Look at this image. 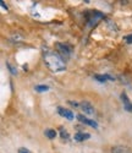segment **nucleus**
<instances>
[{
  "instance_id": "1",
  "label": "nucleus",
  "mask_w": 132,
  "mask_h": 153,
  "mask_svg": "<svg viewBox=\"0 0 132 153\" xmlns=\"http://www.w3.org/2000/svg\"><path fill=\"white\" fill-rule=\"evenodd\" d=\"M44 61H45V65H47L53 72H60L66 69L64 60L55 53L50 52V53L44 54Z\"/></svg>"
},
{
  "instance_id": "4",
  "label": "nucleus",
  "mask_w": 132,
  "mask_h": 153,
  "mask_svg": "<svg viewBox=\"0 0 132 153\" xmlns=\"http://www.w3.org/2000/svg\"><path fill=\"white\" fill-rule=\"evenodd\" d=\"M56 49H58L61 54L66 55V57H70V54H71V48L69 47V45H66V44L58 43V44H56Z\"/></svg>"
},
{
  "instance_id": "16",
  "label": "nucleus",
  "mask_w": 132,
  "mask_h": 153,
  "mask_svg": "<svg viewBox=\"0 0 132 153\" xmlns=\"http://www.w3.org/2000/svg\"><path fill=\"white\" fill-rule=\"evenodd\" d=\"M69 103L71 105H74V106H78V103H76V102H74V100H69Z\"/></svg>"
},
{
  "instance_id": "17",
  "label": "nucleus",
  "mask_w": 132,
  "mask_h": 153,
  "mask_svg": "<svg viewBox=\"0 0 132 153\" xmlns=\"http://www.w3.org/2000/svg\"><path fill=\"white\" fill-rule=\"evenodd\" d=\"M1 6H3L4 9H6V10H7V6H5V3H4V1H1Z\"/></svg>"
},
{
  "instance_id": "6",
  "label": "nucleus",
  "mask_w": 132,
  "mask_h": 153,
  "mask_svg": "<svg viewBox=\"0 0 132 153\" xmlns=\"http://www.w3.org/2000/svg\"><path fill=\"white\" fill-rule=\"evenodd\" d=\"M121 99H122V102H124L125 109L127 110V112L132 113V104H131V102H130V99H129V97H127L125 93H122V94H121Z\"/></svg>"
},
{
  "instance_id": "14",
  "label": "nucleus",
  "mask_w": 132,
  "mask_h": 153,
  "mask_svg": "<svg viewBox=\"0 0 132 153\" xmlns=\"http://www.w3.org/2000/svg\"><path fill=\"white\" fill-rule=\"evenodd\" d=\"M124 39H125V42H126V43L132 44V34H130V36H126Z\"/></svg>"
},
{
  "instance_id": "12",
  "label": "nucleus",
  "mask_w": 132,
  "mask_h": 153,
  "mask_svg": "<svg viewBox=\"0 0 132 153\" xmlns=\"http://www.w3.org/2000/svg\"><path fill=\"white\" fill-rule=\"evenodd\" d=\"M61 138H62V140H64V138H65V140L69 138V133H67V131H66V130H64V129H61Z\"/></svg>"
},
{
  "instance_id": "9",
  "label": "nucleus",
  "mask_w": 132,
  "mask_h": 153,
  "mask_svg": "<svg viewBox=\"0 0 132 153\" xmlns=\"http://www.w3.org/2000/svg\"><path fill=\"white\" fill-rule=\"evenodd\" d=\"M44 135L47 136L48 138L53 140V138H55V136H56V131H55V130H53V129H47L44 131Z\"/></svg>"
},
{
  "instance_id": "11",
  "label": "nucleus",
  "mask_w": 132,
  "mask_h": 153,
  "mask_svg": "<svg viewBox=\"0 0 132 153\" xmlns=\"http://www.w3.org/2000/svg\"><path fill=\"white\" fill-rule=\"evenodd\" d=\"M49 90V86H36V91L37 92H47Z\"/></svg>"
},
{
  "instance_id": "13",
  "label": "nucleus",
  "mask_w": 132,
  "mask_h": 153,
  "mask_svg": "<svg viewBox=\"0 0 132 153\" xmlns=\"http://www.w3.org/2000/svg\"><path fill=\"white\" fill-rule=\"evenodd\" d=\"M7 66H9V69H10V71H11V73H13V75H16V73H17V70H16V69H15V67H13V66H12V65H11V64H7Z\"/></svg>"
},
{
  "instance_id": "8",
  "label": "nucleus",
  "mask_w": 132,
  "mask_h": 153,
  "mask_svg": "<svg viewBox=\"0 0 132 153\" xmlns=\"http://www.w3.org/2000/svg\"><path fill=\"white\" fill-rule=\"evenodd\" d=\"M111 153H132L127 147L124 146H116V147H113Z\"/></svg>"
},
{
  "instance_id": "15",
  "label": "nucleus",
  "mask_w": 132,
  "mask_h": 153,
  "mask_svg": "<svg viewBox=\"0 0 132 153\" xmlns=\"http://www.w3.org/2000/svg\"><path fill=\"white\" fill-rule=\"evenodd\" d=\"M19 153H31V152L27 150V148H20V150H19Z\"/></svg>"
},
{
  "instance_id": "2",
  "label": "nucleus",
  "mask_w": 132,
  "mask_h": 153,
  "mask_svg": "<svg viewBox=\"0 0 132 153\" xmlns=\"http://www.w3.org/2000/svg\"><path fill=\"white\" fill-rule=\"evenodd\" d=\"M58 113L60 114L61 117L67 119V120H74V113H72L71 110H69V109H65V108H62V106H59Z\"/></svg>"
},
{
  "instance_id": "7",
  "label": "nucleus",
  "mask_w": 132,
  "mask_h": 153,
  "mask_svg": "<svg viewBox=\"0 0 132 153\" xmlns=\"http://www.w3.org/2000/svg\"><path fill=\"white\" fill-rule=\"evenodd\" d=\"M89 137H90L89 133H84V132H77V133H75V141H78V142L88 140Z\"/></svg>"
},
{
  "instance_id": "5",
  "label": "nucleus",
  "mask_w": 132,
  "mask_h": 153,
  "mask_svg": "<svg viewBox=\"0 0 132 153\" xmlns=\"http://www.w3.org/2000/svg\"><path fill=\"white\" fill-rule=\"evenodd\" d=\"M77 120H80L82 124L89 125V126H92V127H98V124L95 123V121H93V120H90V119H88V118L83 117V115H81V114L77 115Z\"/></svg>"
},
{
  "instance_id": "10",
  "label": "nucleus",
  "mask_w": 132,
  "mask_h": 153,
  "mask_svg": "<svg viewBox=\"0 0 132 153\" xmlns=\"http://www.w3.org/2000/svg\"><path fill=\"white\" fill-rule=\"evenodd\" d=\"M94 78H95V80H98L99 82H105L107 80H114V77L109 76V75H95Z\"/></svg>"
},
{
  "instance_id": "3",
  "label": "nucleus",
  "mask_w": 132,
  "mask_h": 153,
  "mask_svg": "<svg viewBox=\"0 0 132 153\" xmlns=\"http://www.w3.org/2000/svg\"><path fill=\"white\" fill-rule=\"evenodd\" d=\"M81 108H82V110H83L84 114H87V115L94 114V108L92 106V104H90L89 102H82V103H81Z\"/></svg>"
}]
</instances>
